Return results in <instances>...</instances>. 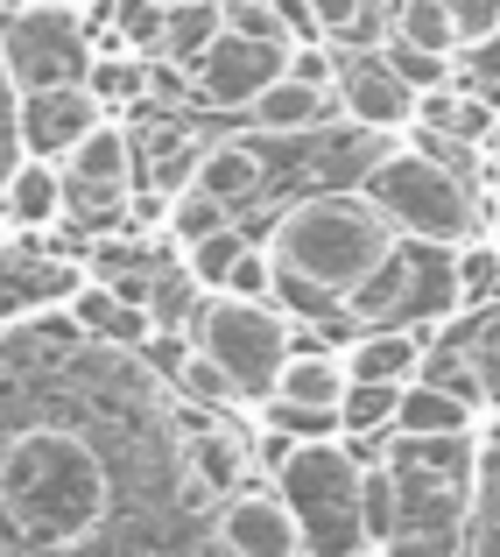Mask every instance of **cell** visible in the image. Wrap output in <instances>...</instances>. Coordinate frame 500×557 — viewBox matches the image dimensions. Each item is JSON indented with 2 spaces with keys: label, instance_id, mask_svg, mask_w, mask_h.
<instances>
[{
  "label": "cell",
  "instance_id": "cell-18",
  "mask_svg": "<svg viewBox=\"0 0 500 557\" xmlns=\"http://www.w3.org/2000/svg\"><path fill=\"white\" fill-rule=\"evenodd\" d=\"M465 557H500V423L487 445L473 451V530H465Z\"/></svg>",
  "mask_w": 500,
  "mask_h": 557
},
{
  "label": "cell",
  "instance_id": "cell-34",
  "mask_svg": "<svg viewBox=\"0 0 500 557\" xmlns=\"http://www.w3.org/2000/svg\"><path fill=\"white\" fill-rule=\"evenodd\" d=\"M451 269H459V289H465V297H479V289L500 283V247L493 240H465L459 255H451Z\"/></svg>",
  "mask_w": 500,
  "mask_h": 557
},
{
  "label": "cell",
  "instance_id": "cell-43",
  "mask_svg": "<svg viewBox=\"0 0 500 557\" xmlns=\"http://www.w3.org/2000/svg\"><path fill=\"white\" fill-rule=\"evenodd\" d=\"M352 557H388V550H380V544H366V550H352Z\"/></svg>",
  "mask_w": 500,
  "mask_h": 557
},
{
  "label": "cell",
  "instance_id": "cell-32",
  "mask_svg": "<svg viewBox=\"0 0 500 557\" xmlns=\"http://www.w3.org/2000/svg\"><path fill=\"white\" fill-rule=\"evenodd\" d=\"M218 289H226V297H275V289H283V269H275L268 247H247V255L226 269V283H218Z\"/></svg>",
  "mask_w": 500,
  "mask_h": 557
},
{
  "label": "cell",
  "instance_id": "cell-9",
  "mask_svg": "<svg viewBox=\"0 0 500 557\" xmlns=\"http://www.w3.org/2000/svg\"><path fill=\"white\" fill-rule=\"evenodd\" d=\"M99 121H107V99L92 92V78H64V85H42V92H22V113H14L22 149L28 156H57V163H64Z\"/></svg>",
  "mask_w": 500,
  "mask_h": 557
},
{
  "label": "cell",
  "instance_id": "cell-30",
  "mask_svg": "<svg viewBox=\"0 0 500 557\" xmlns=\"http://www.w3.org/2000/svg\"><path fill=\"white\" fill-rule=\"evenodd\" d=\"M176 388H184L190 395V403H226V395H240V388H233V374L226 368H218V360L212 354H204V346H190V354H176Z\"/></svg>",
  "mask_w": 500,
  "mask_h": 557
},
{
  "label": "cell",
  "instance_id": "cell-12",
  "mask_svg": "<svg viewBox=\"0 0 500 557\" xmlns=\"http://www.w3.org/2000/svg\"><path fill=\"white\" fill-rule=\"evenodd\" d=\"M64 184H71V198H85V205H121L127 184H135V135H127L121 121H99L92 135L64 156Z\"/></svg>",
  "mask_w": 500,
  "mask_h": 557
},
{
  "label": "cell",
  "instance_id": "cell-36",
  "mask_svg": "<svg viewBox=\"0 0 500 557\" xmlns=\"http://www.w3.org/2000/svg\"><path fill=\"white\" fill-rule=\"evenodd\" d=\"M289 78H311V85H338V57L325 36L311 42H289Z\"/></svg>",
  "mask_w": 500,
  "mask_h": 557
},
{
  "label": "cell",
  "instance_id": "cell-42",
  "mask_svg": "<svg viewBox=\"0 0 500 557\" xmlns=\"http://www.w3.org/2000/svg\"><path fill=\"white\" fill-rule=\"evenodd\" d=\"M36 8H85V0H36Z\"/></svg>",
  "mask_w": 500,
  "mask_h": 557
},
{
  "label": "cell",
  "instance_id": "cell-38",
  "mask_svg": "<svg viewBox=\"0 0 500 557\" xmlns=\"http://www.w3.org/2000/svg\"><path fill=\"white\" fill-rule=\"evenodd\" d=\"M451 14H459V28H465V50L500 36V0H451Z\"/></svg>",
  "mask_w": 500,
  "mask_h": 557
},
{
  "label": "cell",
  "instance_id": "cell-44",
  "mask_svg": "<svg viewBox=\"0 0 500 557\" xmlns=\"http://www.w3.org/2000/svg\"><path fill=\"white\" fill-rule=\"evenodd\" d=\"M218 8H240V0H218Z\"/></svg>",
  "mask_w": 500,
  "mask_h": 557
},
{
  "label": "cell",
  "instance_id": "cell-4",
  "mask_svg": "<svg viewBox=\"0 0 500 557\" xmlns=\"http://www.w3.org/2000/svg\"><path fill=\"white\" fill-rule=\"evenodd\" d=\"M360 190L395 219V233L416 247H465L479 226L473 190L459 184V170L430 149H395L360 177Z\"/></svg>",
  "mask_w": 500,
  "mask_h": 557
},
{
  "label": "cell",
  "instance_id": "cell-45",
  "mask_svg": "<svg viewBox=\"0 0 500 557\" xmlns=\"http://www.w3.org/2000/svg\"><path fill=\"white\" fill-rule=\"evenodd\" d=\"M0 557H8V550H0Z\"/></svg>",
  "mask_w": 500,
  "mask_h": 557
},
{
  "label": "cell",
  "instance_id": "cell-26",
  "mask_svg": "<svg viewBox=\"0 0 500 557\" xmlns=\"http://www.w3.org/2000/svg\"><path fill=\"white\" fill-rule=\"evenodd\" d=\"M395 409H402V381H352L338 417L346 431H395Z\"/></svg>",
  "mask_w": 500,
  "mask_h": 557
},
{
  "label": "cell",
  "instance_id": "cell-15",
  "mask_svg": "<svg viewBox=\"0 0 500 557\" xmlns=\"http://www.w3.org/2000/svg\"><path fill=\"white\" fill-rule=\"evenodd\" d=\"M64 198H71V184H64V163H57V156H22V163L8 170V184H0V205H8L14 226H57V219H64Z\"/></svg>",
  "mask_w": 500,
  "mask_h": 557
},
{
  "label": "cell",
  "instance_id": "cell-13",
  "mask_svg": "<svg viewBox=\"0 0 500 557\" xmlns=\"http://www.w3.org/2000/svg\"><path fill=\"white\" fill-rule=\"evenodd\" d=\"M487 417V409L473 403V395H459L451 381H402V409H395V437H465L473 423Z\"/></svg>",
  "mask_w": 500,
  "mask_h": 557
},
{
  "label": "cell",
  "instance_id": "cell-14",
  "mask_svg": "<svg viewBox=\"0 0 500 557\" xmlns=\"http://www.w3.org/2000/svg\"><path fill=\"white\" fill-rule=\"evenodd\" d=\"M430 360V332L423 325H366L346 346V374L352 381H416Z\"/></svg>",
  "mask_w": 500,
  "mask_h": 557
},
{
  "label": "cell",
  "instance_id": "cell-10",
  "mask_svg": "<svg viewBox=\"0 0 500 557\" xmlns=\"http://www.w3.org/2000/svg\"><path fill=\"white\" fill-rule=\"evenodd\" d=\"M338 99H346V121H360L366 135H395V127L416 121L423 92L388 57H352V64H338Z\"/></svg>",
  "mask_w": 500,
  "mask_h": 557
},
{
  "label": "cell",
  "instance_id": "cell-21",
  "mask_svg": "<svg viewBox=\"0 0 500 557\" xmlns=\"http://www.w3.org/2000/svg\"><path fill=\"white\" fill-rule=\"evenodd\" d=\"M395 36L423 42V50H445V57L465 50V28L451 14V0H395Z\"/></svg>",
  "mask_w": 500,
  "mask_h": 557
},
{
  "label": "cell",
  "instance_id": "cell-3",
  "mask_svg": "<svg viewBox=\"0 0 500 557\" xmlns=\"http://www.w3.org/2000/svg\"><path fill=\"white\" fill-rule=\"evenodd\" d=\"M275 487H283L311 557H352L374 544L366 536V466L338 437H297L275 466Z\"/></svg>",
  "mask_w": 500,
  "mask_h": 557
},
{
  "label": "cell",
  "instance_id": "cell-2",
  "mask_svg": "<svg viewBox=\"0 0 500 557\" xmlns=\"http://www.w3.org/2000/svg\"><path fill=\"white\" fill-rule=\"evenodd\" d=\"M107 459L78 431H14L0 445V516L22 544L71 550L107 522Z\"/></svg>",
  "mask_w": 500,
  "mask_h": 557
},
{
  "label": "cell",
  "instance_id": "cell-24",
  "mask_svg": "<svg viewBox=\"0 0 500 557\" xmlns=\"http://www.w3.org/2000/svg\"><path fill=\"white\" fill-rule=\"evenodd\" d=\"M204 170V141L198 135H176V127H163V135H149V184L155 190H190Z\"/></svg>",
  "mask_w": 500,
  "mask_h": 557
},
{
  "label": "cell",
  "instance_id": "cell-6",
  "mask_svg": "<svg viewBox=\"0 0 500 557\" xmlns=\"http://www.w3.org/2000/svg\"><path fill=\"white\" fill-rule=\"evenodd\" d=\"M289 332L297 325L275 297H226L218 289V304L190 311V346H204L240 395H275V381L289 368Z\"/></svg>",
  "mask_w": 500,
  "mask_h": 557
},
{
  "label": "cell",
  "instance_id": "cell-22",
  "mask_svg": "<svg viewBox=\"0 0 500 557\" xmlns=\"http://www.w3.org/2000/svg\"><path fill=\"white\" fill-rule=\"evenodd\" d=\"M247 459H254V445H247L240 431H226V423H204L198 437H190V466H198L204 480H218V487H240V473H247Z\"/></svg>",
  "mask_w": 500,
  "mask_h": 557
},
{
  "label": "cell",
  "instance_id": "cell-40",
  "mask_svg": "<svg viewBox=\"0 0 500 557\" xmlns=\"http://www.w3.org/2000/svg\"><path fill=\"white\" fill-rule=\"evenodd\" d=\"M317 22H325V36H352V28L366 22V0H311Z\"/></svg>",
  "mask_w": 500,
  "mask_h": 557
},
{
  "label": "cell",
  "instance_id": "cell-20",
  "mask_svg": "<svg viewBox=\"0 0 500 557\" xmlns=\"http://www.w3.org/2000/svg\"><path fill=\"white\" fill-rule=\"evenodd\" d=\"M198 184L212 190V198H226V205L254 198V190H261V149H254V141H212Z\"/></svg>",
  "mask_w": 500,
  "mask_h": 557
},
{
  "label": "cell",
  "instance_id": "cell-23",
  "mask_svg": "<svg viewBox=\"0 0 500 557\" xmlns=\"http://www.w3.org/2000/svg\"><path fill=\"white\" fill-rule=\"evenodd\" d=\"M85 78H92V92L107 99V107H127V99L149 92V57L127 50V42H107V50L92 57V71H85Z\"/></svg>",
  "mask_w": 500,
  "mask_h": 557
},
{
  "label": "cell",
  "instance_id": "cell-29",
  "mask_svg": "<svg viewBox=\"0 0 500 557\" xmlns=\"http://www.w3.org/2000/svg\"><path fill=\"white\" fill-rule=\"evenodd\" d=\"M395 516H402V480H395V451L380 466H366V536L388 544L395 536Z\"/></svg>",
  "mask_w": 500,
  "mask_h": 557
},
{
  "label": "cell",
  "instance_id": "cell-19",
  "mask_svg": "<svg viewBox=\"0 0 500 557\" xmlns=\"http://www.w3.org/2000/svg\"><path fill=\"white\" fill-rule=\"evenodd\" d=\"M346 388H352L346 354H289L283 381H275V395H289V403H317V409H338Z\"/></svg>",
  "mask_w": 500,
  "mask_h": 557
},
{
  "label": "cell",
  "instance_id": "cell-27",
  "mask_svg": "<svg viewBox=\"0 0 500 557\" xmlns=\"http://www.w3.org/2000/svg\"><path fill=\"white\" fill-rule=\"evenodd\" d=\"M247 247H254V240H247L240 226H218V233H204V240H190V247H184V269H190V283L218 289V283H226V269L247 255Z\"/></svg>",
  "mask_w": 500,
  "mask_h": 557
},
{
  "label": "cell",
  "instance_id": "cell-35",
  "mask_svg": "<svg viewBox=\"0 0 500 557\" xmlns=\"http://www.w3.org/2000/svg\"><path fill=\"white\" fill-rule=\"evenodd\" d=\"M28 325H36V339L57 346V354H64V346H78V339H92V332L78 325V311H71V304H36V311H28Z\"/></svg>",
  "mask_w": 500,
  "mask_h": 557
},
{
  "label": "cell",
  "instance_id": "cell-37",
  "mask_svg": "<svg viewBox=\"0 0 500 557\" xmlns=\"http://www.w3.org/2000/svg\"><path fill=\"white\" fill-rule=\"evenodd\" d=\"M149 339H155V311L149 304H121L107 325V346H149Z\"/></svg>",
  "mask_w": 500,
  "mask_h": 557
},
{
  "label": "cell",
  "instance_id": "cell-33",
  "mask_svg": "<svg viewBox=\"0 0 500 557\" xmlns=\"http://www.w3.org/2000/svg\"><path fill=\"white\" fill-rule=\"evenodd\" d=\"M64 304H71V311H78V325H85V332H92V339H107V325H113V311H121V304H127V297H121V289H113V283H107V275H92V283H78V289H71V297H64Z\"/></svg>",
  "mask_w": 500,
  "mask_h": 557
},
{
  "label": "cell",
  "instance_id": "cell-8",
  "mask_svg": "<svg viewBox=\"0 0 500 557\" xmlns=\"http://www.w3.org/2000/svg\"><path fill=\"white\" fill-rule=\"evenodd\" d=\"M283 71H289V36H247V28L226 22V36L190 64V78H198L204 107L233 113V107H254Z\"/></svg>",
  "mask_w": 500,
  "mask_h": 557
},
{
  "label": "cell",
  "instance_id": "cell-25",
  "mask_svg": "<svg viewBox=\"0 0 500 557\" xmlns=\"http://www.w3.org/2000/svg\"><path fill=\"white\" fill-rule=\"evenodd\" d=\"M218 226H233V212H226V198H212L204 184H190V190H176V198H170V240L176 247L204 240V233H218Z\"/></svg>",
  "mask_w": 500,
  "mask_h": 557
},
{
  "label": "cell",
  "instance_id": "cell-16",
  "mask_svg": "<svg viewBox=\"0 0 500 557\" xmlns=\"http://www.w3.org/2000/svg\"><path fill=\"white\" fill-rule=\"evenodd\" d=\"M247 113H254L268 135H303V127H325L332 113H346V99H338V85H311V78H289L283 71Z\"/></svg>",
  "mask_w": 500,
  "mask_h": 557
},
{
  "label": "cell",
  "instance_id": "cell-17",
  "mask_svg": "<svg viewBox=\"0 0 500 557\" xmlns=\"http://www.w3.org/2000/svg\"><path fill=\"white\" fill-rule=\"evenodd\" d=\"M218 36H226V8L218 0H170L163 8V57L155 64H198Z\"/></svg>",
  "mask_w": 500,
  "mask_h": 557
},
{
  "label": "cell",
  "instance_id": "cell-1",
  "mask_svg": "<svg viewBox=\"0 0 500 557\" xmlns=\"http://www.w3.org/2000/svg\"><path fill=\"white\" fill-rule=\"evenodd\" d=\"M268 255L283 269V297L289 304H338L380 269V261L402 255V233L395 219L380 212L366 190H325V198H303L275 219L268 233Z\"/></svg>",
  "mask_w": 500,
  "mask_h": 557
},
{
  "label": "cell",
  "instance_id": "cell-5",
  "mask_svg": "<svg viewBox=\"0 0 500 557\" xmlns=\"http://www.w3.org/2000/svg\"><path fill=\"white\" fill-rule=\"evenodd\" d=\"M430 451L437 437H395V480H402V516H395V536L380 550L388 557H459L465 530H473V502H465V459L459 437H451V459L437 466L430 480Z\"/></svg>",
  "mask_w": 500,
  "mask_h": 557
},
{
  "label": "cell",
  "instance_id": "cell-41",
  "mask_svg": "<svg viewBox=\"0 0 500 557\" xmlns=\"http://www.w3.org/2000/svg\"><path fill=\"white\" fill-rule=\"evenodd\" d=\"M8 557H57V550H42V544H22V550H8Z\"/></svg>",
  "mask_w": 500,
  "mask_h": 557
},
{
  "label": "cell",
  "instance_id": "cell-39",
  "mask_svg": "<svg viewBox=\"0 0 500 557\" xmlns=\"http://www.w3.org/2000/svg\"><path fill=\"white\" fill-rule=\"evenodd\" d=\"M218 494H226L218 480H204L198 466H184V480H176V508H184V516H212V508H226Z\"/></svg>",
  "mask_w": 500,
  "mask_h": 557
},
{
  "label": "cell",
  "instance_id": "cell-31",
  "mask_svg": "<svg viewBox=\"0 0 500 557\" xmlns=\"http://www.w3.org/2000/svg\"><path fill=\"white\" fill-rule=\"evenodd\" d=\"M380 57H388V64L402 71L409 85H416V92H430V85H451V78H445V71H451V57H445V50H423V42L395 36V42H388V50H380Z\"/></svg>",
  "mask_w": 500,
  "mask_h": 557
},
{
  "label": "cell",
  "instance_id": "cell-7",
  "mask_svg": "<svg viewBox=\"0 0 500 557\" xmlns=\"http://www.w3.org/2000/svg\"><path fill=\"white\" fill-rule=\"evenodd\" d=\"M71 14H78V8H36V0H28V14H14V22L0 28V71H8L14 99L92 71L85 36H78V22H71Z\"/></svg>",
  "mask_w": 500,
  "mask_h": 557
},
{
  "label": "cell",
  "instance_id": "cell-11",
  "mask_svg": "<svg viewBox=\"0 0 500 557\" xmlns=\"http://www.w3.org/2000/svg\"><path fill=\"white\" fill-rule=\"evenodd\" d=\"M218 536L240 557H303V530L289 516L283 487H247L218 508Z\"/></svg>",
  "mask_w": 500,
  "mask_h": 557
},
{
  "label": "cell",
  "instance_id": "cell-28",
  "mask_svg": "<svg viewBox=\"0 0 500 557\" xmlns=\"http://www.w3.org/2000/svg\"><path fill=\"white\" fill-rule=\"evenodd\" d=\"M261 417H268L283 437H338V431H346V417H338V409L289 403V395H261Z\"/></svg>",
  "mask_w": 500,
  "mask_h": 557
}]
</instances>
